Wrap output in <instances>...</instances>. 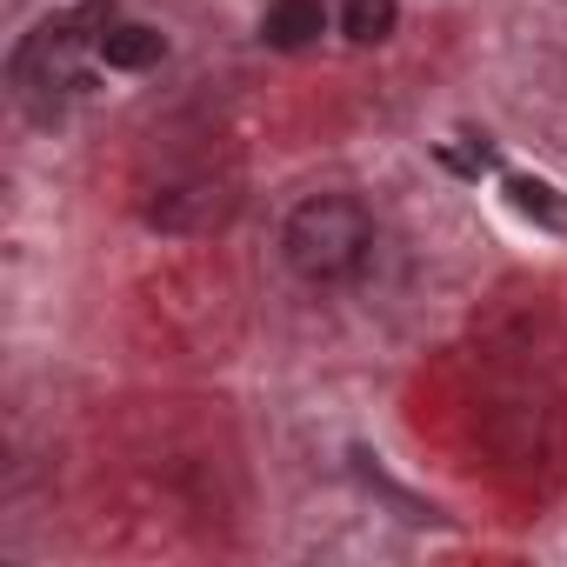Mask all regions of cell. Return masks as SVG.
Segmentation results:
<instances>
[{
    "mask_svg": "<svg viewBox=\"0 0 567 567\" xmlns=\"http://www.w3.org/2000/svg\"><path fill=\"white\" fill-rule=\"evenodd\" d=\"M321 28H328V8H321V0H274L267 21H260V41L280 48V54H301V48L321 41Z\"/></svg>",
    "mask_w": 567,
    "mask_h": 567,
    "instance_id": "3957f363",
    "label": "cell"
},
{
    "mask_svg": "<svg viewBox=\"0 0 567 567\" xmlns=\"http://www.w3.org/2000/svg\"><path fill=\"white\" fill-rule=\"evenodd\" d=\"M507 200H514L527 220H540V227H567V200H560L547 181H507Z\"/></svg>",
    "mask_w": 567,
    "mask_h": 567,
    "instance_id": "8992f818",
    "label": "cell"
},
{
    "mask_svg": "<svg viewBox=\"0 0 567 567\" xmlns=\"http://www.w3.org/2000/svg\"><path fill=\"white\" fill-rule=\"evenodd\" d=\"M280 254L301 280L334 288V280L361 274V260L374 254V214L354 194H308L280 227Z\"/></svg>",
    "mask_w": 567,
    "mask_h": 567,
    "instance_id": "7a4b0ae2",
    "label": "cell"
},
{
    "mask_svg": "<svg viewBox=\"0 0 567 567\" xmlns=\"http://www.w3.org/2000/svg\"><path fill=\"white\" fill-rule=\"evenodd\" d=\"M114 28V8L107 0H87L74 14H54L41 21L21 48H14V94L34 121H54L81 87H87V61H101V34Z\"/></svg>",
    "mask_w": 567,
    "mask_h": 567,
    "instance_id": "6da1fadb",
    "label": "cell"
},
{
    "mask_svg": "<svg viewBox=\"0 0 567 567\" xmlns=\"http://www.w3.org/2000/svg\"><path fill=\"white\" fill-rule=\"evenodd\" d=\"M161 54H167L161 28H141V21H114V28L101 34V68H114V74H141V68H154Z\"/></svg>",
    "mask_w": 567,
    "mask_h": 567,
    "instance_id": "277c9868",
    "label": "cell"
},
{
    "mask_svg": "<svg viewBox=\"0 0 567 567\" xmlns=\"http://www.w3.org/2000/svg\"><path fill=\"white\" fill-rule=\"evenodd\" d=\"M394 21H401V8H394V0H348V8H341V34H348L354 48H374V41H388V34H394Z\"/></svg>",
    "mask_w": 567,
    "mask_h": 567,
    "instance_id": "5b68a950",
    "label": "cell"
}]
</instances>
